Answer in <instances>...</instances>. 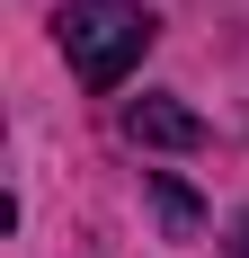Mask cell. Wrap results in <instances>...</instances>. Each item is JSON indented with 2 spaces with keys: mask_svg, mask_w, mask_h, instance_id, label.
<instances>
[{
  "mask_svg": "<svg viewBox=\"0 0 249 258\" xmlns=\"http://www.w3.org/2000/svg\"><path fill=\"white\" fill-rule=\"evenodd\" d=\"M125 134H134V143H151V152H196V143H205V116L151 89V98L125 107Z\"/></svg>",
  "mask_w": 249,
  "mask_h": 258,
  "instance_id": "7a4b0ae2",
  "label": "cell"
},
{
  "mask_svg": "<svg viewBox=\"0 0 249 258\" xmlns=\"http://www.w3.org/2000/svg\"><path fill=\"white\" fill-rule=\"evenodd\" d=\"M231 258H249V214H240V232H231Z\"/></svg>",
  "mask_w": 249,
  "mask_h": 258,
  "instance_id": "277c9868",
  "label": "cell"
},
{
  "mask_svg": "<svg viewBox=\"0 0 249 258\" xmlns=\"http://www.w3.org/2000/svg\"><path fill=\"white\" fill-rule=\"evenodd\" d=\"M151 196H160V223H169V232H196V196L178 178H151Z\"/></svg>",
  "mask_w": 249,
  "mask_h": 258,
  "instance_id": "3957f363",
  "label": "cell"
},
{
  "mask_svg": "<svg viewBox=\"0 0 249 258\" xmlns=\"http://www.w3.org/2000/svg\"><path fill=\"white\" fill-rule=\"evenodd\" d=\"M53 45H63V62H72L89 89H116V80L143 62L151 18L134 9V0H72V9L53 18Z\"/></svg>",
  "mask_w": 249,
  "mask_h": 258,
  "instance_id": "6da1fadb",
  "label": "cell"
}]
</instances>
